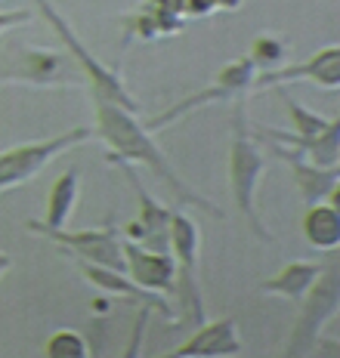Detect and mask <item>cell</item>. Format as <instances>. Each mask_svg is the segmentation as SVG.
Returning <instances> with one entry per match:
<instances>
[{
    "label": "cell",
    "mask_w": 340,
    "mask_h": 358,
    "mask_svg": "<svg viewBox=\"0 0 340 358\" xmlns=\"http://www.w3.org/2000/svg\"><path fill=\"white\" fill-rule=\"evenodd\" d=\"M96 117H99V133L118 152V158L146 164L152 173H158L161 179H164L167 189L173 192L183 204H195V207H204V210L213 213V216H223L217 204H211L208 198H198L195 192L173 173V167H170L167 158L161 155V148L155 145L149 130H146L143 124H136V117L130 115V108L118 106V102H108V99H96Z\"/></svg>",
    "instance_id": "6da1fadb"
},
{
    "label": "cell",
    "mask_w": 340,
    "mask_h": 358,
    "mask_svg": "<svg viewBox=\"0 0 340 358\" xmlns=\"http://www.w3.org/2000/svg\"><path fill=\"white\" fill-rule=\"evenodd\" d=\"M266 170V161L263 155L254 148V143L248 139V127H245V102H239L235 108V136H232V148H229V182H232V195H235V204L239 210L245 213V220L254 226V232L269 241V232L257 216V207H254V192H257V182H260Z\"/></svg>",
    "instance_id": "7a4b0ae2"
},
{
    "label": "cell",
    "mask_w": 340,
    "mask_h": 358,
    "mask_svg": "<svg viewBox=\"0 0 340 358\" xmlns=\"http://www.w3.org/2000/svg\"><path fill=\"white\" fill-rule=\"evenodd\" d=\"M170 248L176 250L180 259V285L173 290L180 294V306L186 315L180 318V324H198L204 322V306L201 294H198V226L195 220L186 213H170Z\"/></svg>",
    "instance_id": "3957f363"
},
{
    "label": "cell",
    "mask_w": 340,
    "mask_h": 358,
    "mask_svg": "<svg viewBox=\"0 0 340 358\" xmlns=\"http://www.w3.org/2000/svg\"><path fill=\"white\" fill-rule=\"evenodd\" d=\"M319 285H313L303 296V315L297 327L291 334V346L285 349V355H303L316 346L322 334V324L328 322L331 315L337 312V300H340V290H337V263L325 266V272L319 275Z\"/></svg>",
    "instance_id": "277c9868"
},
{
    "label": "cell",
    "mask_w": 340,
    "mask_h": 358,
    "mask_svg": "<svg viewBox=\"0 0 340 358\" xmlns=\"http://www.w3.org/2000/svg\"><path fill=\"white\" fill-rule=\"evenodd\" d=\"M90 133H93L90 127H78V130L65 133V136H56V139H47V143L19 145V148H10V152H0V192L38 176L53 155H59L62 148H69L75 143L90 139Z\"/></svg>",
    "instance_id": "5b68a950"
},
{
    "label": "cell",
    "mask_w": 340,
    "mask_h": 358,
    "mask_svg": "<svg viewBox=\"0 0 340 358\" xmlns=\"http://www.w3.org/2000/svg\"><path fill=\"white\" fill-rule=\"evenodd\" d=\"M28 229L65 244L69 250H75L78 257L90 259V263L127 272V259H124L121 241H118V235H115V220H108L106 229H90V232H65V229H50V226H43V222H28Z\"/></svg>",
    "instance_id": "8992f818"
},
{
    "label": "cell",
    "mask_w": 340,
    "mask_h": 358,
    "mask_svg": "<svg viewBox=\"0 0 340 358\" xmlns=\"http://www.w3.org/2000/svg\"><path fill=\"white\" fill-rule=\"evenodd\" d=\"M38 10L47 16V22L56 28V34L65 41V47L75 53V59L80 65H84V71H87V78H90V87H93V93H96V99H108V102H118V106H124V108H130V111H136L139 106L130 99L127 93H124V87H121V80H118V74L115 71H108L106 65H99L96 59L84 50V43L78 41L75 34H71V28L62 22V16L53 10V6L47 3V0H38Z\"/></svg>",
    "instance_id": "52a82bcc"
},
{
    "label": "cell",
    "mask_w": 340,
    "mask_h": 358,
    "mask_svg": "<svg viewBox=\"0 0 340 358\" xmlns=\"http://www.w3.org/2000/svg\"><path fill=\"white\" fill-rule=\"evenodd\" d=\"M245 87H254V62H250V59H239V62L226 65L223 74H220V80L211 90H204V93H198V96H189L186 102H176V106L167 108L161 117H152V121L146 124V130H161V127H167L170 121L183 117L189 108H198L201 102L229 99L232 93H239V90H245Z\"/></svg>",
    "instance_id": "ba28073f"
},
{
    "label": "cell",
    "mask_w": 340,
    "mask_h": 358,
    "mask_svg": "<svg viewBox=\"0 0 340 358\" xmlns=\"http://www.w3.org/2000/svg\"><path fill=\"white\" fill-rule=\"evenodd\" d=\"M124 259H127V272L133 275L139 287H158V290H173V275L176 263L164 250H143L139 244H121Z\"/></svg>",
    "instance_id": "9c48e42d"
},
{
    "label": "cell",
    "mask_w": 340,
    "mask_h": 358,
    "mask_svg": "<svg viewBox=\"0 0 340 358\" xmlns=\"http://www.w3.org/2000/svg\"><path fill=\"white\" fill-rule=\"evenodd\" d=\"M276 152L294 167L306 204H316V201H322L325 195H331V192L337 189V176H340L337 167H316L313 161H306L303 152H297V148H291V145H282V143H276Z\"/></svg>",
    "instance_id": "30bf717a"
},
{
    "label": "cell",
    "mask_w": 340,
    "mask_h": 358,
    "mask_svg": "<svg viewBox=\"0 0 340 358\" xmlns=\"http://www.w3.org/2000/svg\"><path fill=\"white\" fill-rule=\"evenodd\" d=\"M108 161H118V167L127 173V179L133 182V189H136L139 195V204H143V213H139V226H143V241L149 244L152 250H164L167 241H170V210H164V207L158 204V201L149 198V192L139 185V176L136 170L130 167V161L118 158V155H112Z\"/></svg>",
    "instance_id": "8fae6325"
},
{
    "label": "cell",
    "mask_w": 340,
    "mask_h": 358,
    "mask_svg": "<svg viewBox=\"0 0 340 358\" xmlns=\"http://www.w3.org/2000/svg\"><path fill=\"white\" fill-rule=\"evenodd\" d=\"M294 78H313L319 80L322 87H331L334 90L340 84V50L337 47H328L322 53H316L306 65H297V69H282V71H266L257 87L263 84H276V80H294Z\"/></svg>",
    "instance_id": "7c38bea8"
},
{
    "label": "cell",
    "mask_w": 340,
    "mask_h": 358,
    "mask_svg": "<svg viewBox=\"0 0 340 358\" xmlns=\"http://www.w3.org/2000/svg\"><path fill=\"white\" fill-rule=\"evenodd\" d=\"M241 343L235 337V322L223 318V322H213L204 331H198L189 343H183L176 349V355H239Z\"/></svg>",
    "instance_id": "4fadbf2b"
},
{
    "label": "cell",
    "mask_w": 340,
    "mask_h": 358,
    "mask_svg": "<svg viewBox=\"0 0 340 358\" xmlns=\"http://www.w3.org/2000/svg\"><path fill=\"white\" fill-rule=\"evenodd\" d=\"M78 266H80V272H84L96 287L108 290V294L133 296V300H146L149 306H158L161 315H170V306H167L164 300H158L155 294H149V290H143V287L136 285V281H127V278H124L127 272H118V268H106V266H93V263H87L84 257H78Z\"/></svg>",
    "instance_id": "5bb4252c"
},
{
    "label": "cell",
    "mask_w": 340,
    "mask_h": 358,
    "mask_svg": "<svg viewBox=\"0 0 340 358\" xmlns=\"http://www.w3.org/2000/svg\"><path fill=\"white\" fill-rule=\"evenodd\" d=\"M325 272L322 263H288L276 278H266L263 290L266 294H285L291 300H303L306 290L316 285V278Z\"/></svg>",
    "instance_id": "9a60e30c"
},
{
    "label": "cell",
    "mask_w": 340,
    "mask_h": 358,
    "mask_svg": "<svg viewBox=\"0 0 340 358\" xmlns=\"http://www.w3.org/2000/svg\"><path fill=\"white\" fill-rule=\"evenodd\" d=\"M303 235H306L309 244L322 250H334L337 241H340V216L331 204H309L306 216H303Z\"/></svg>",
    "instance_id": "2e32d148"
},
{
    "label": "cell",
    "mask_w": 340,
    "mask_h": 358,
    "mask_svg": "<svg viewBox=\"0 0 340 358\" xmlns=\"http://www.w3.org/2000/svg\"><path fill=\"white\" fill-rule=\"evenodd\" d=\"M78 170H65L62 176L53 182V192H50V204H47V220H43V226L50 229H65L69 226V216L75 210V201H78Z\"/></svg>",
    "instance_id": "e0dca14e"
},
{
    "label": "cell",
    "mask_w": 340,
    "mask_h": 358,
    "mask_svg": "<svg viewBox=\"0 0 340 358\" xmlns=\"http://www.w3.org/2000/svg\"><path fill=\"white\" fill-rule=\"evenodd\" d=\"M47 355H56V358H84L87 355L84 337L75 334V331H59L47 343Z\"/></svg>",
    "instance_id": "ac0fdd59"
},
{
    "label": "cell",
    "mask_w": 340,
    "mask_h": 358,
    "mask_svg": "<svg viewBox=\"0 0 340 358\" xmlns=\"http://www.w3.org/2000/svg\"><path fill=\"white\" fill-rule=\"evenodd\" d=\"M282 56H285V43H278L276 37H257L250 62L260 65V69H272V65L282 62Z\"/></svg>",
    "instance_id": "d6986e66"
},
{
    "label": "cell",
    "mask_w": 340,
    "mask_h": 358,
    "mask_svg": "<svg viewBox=\"0 0 340 358\" xmlns=\"http://www.w3.org/2000/svg\"><path fill=\"white\" fill-rule=\"evenodd\" d=\"M183 6H186V13H192V16H208L213 6H217V0H183Z\"/></svg>",
    "instance_id": "ffe728a7"
},
{
    "label": "cell",
    "mask_w": 340,
    "mask_h": 358,
    "mask_svg": "<svg viewBox=\"0 0 340 358\" xmlns=\"http://www.w3.org/2000/svg\"><path fill=\"white\" fill-rule=\"evenodd\" d=\"M31 13L19 10V13H0V28H10V25H19V22H28Z\"/></svg>",
    "instance_id": "44dd1931"
},
{
    "label": "cell",
    "mask_w": 340,
    "mask_h": 358,
    "mask_svg": "<svg viewBox=\"0 0 340 358\" xmlns=\"http://www.w3.org/2000/svg\"><path fill=\"white\" fill-rule=\"evenodd\" d=\"M217 6H226V10H239L241 0H217Z\"/></svg>",
    "instance_id": "7402d4cb"
},
{
    "label": "cell",
    "mask_w": 340,
    "mask_h": 358,
    "mask_svg": "<svg viewBox=\"0 0 340 358\" xmlns=\"http://www.w3.org/2000/svg\"><path fill=\"white\" fill-rule=\"evenodd\" d=\"M10 266H13V259L6 257V253H0V275H3V272H6V268H10Z\"/></svg>",
    "instance_id": "603a6c76"
}]
</instances>
